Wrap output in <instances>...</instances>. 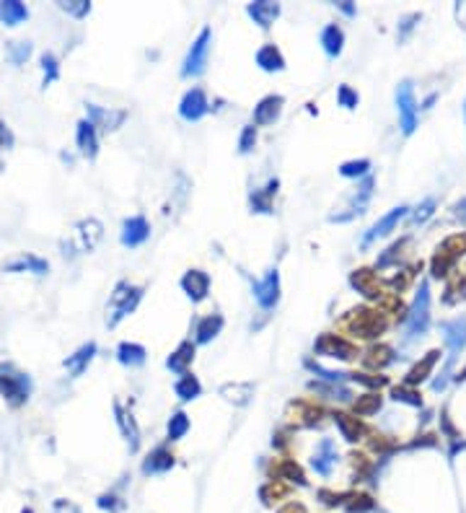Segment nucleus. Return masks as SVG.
Returning <instances> with one entry per match:
<instances>
[{"instance_id": "43", "label": "nucleus", "mask_w": 466, "mask_h": 513, "mask_svg": "<svg viewBox=\"0 0 466 513\" xmlns=\"http://www.w3.org/2000/svg\"><path fill=\"white\" fill-rule=\"evenodd\" d=\"M394 400H397V402H407V405H414V407H420V405H422L420 394L412 392V389H407V386H397V389H394Z\"/></svg>"}, {"instance_id": "35", "label": "nucleus", "mask_w": 466, "mask_h": 513, "mask_svg": "<svg viewBox=\"0 0 466 513\" xmlns=\"http://www.w3.org/2000/svg\"><path fill=\"white\" fill-rule=\"evenodd\" d=\"M200 392H203V386H200V381H197L192 373H184V376L176 381V397L184 402L195 400V397H200Z\"/></svg>"}, {"instance_id": "12", "label": "nucleus", "mask_w": 466, "mask_h": 513, "mask_svg": "<svg viewBox=\"0 0 466 513\" xmlns=\"http://www.w3.org/2000/svg\"><path fill=\"white\" fill-rule=\"evenodd\" d=\"M254 295H256V301H259L262 309H275V306H278V301H280V275H278V270H270L267 272V278L256 283Z\"/></svg>"}, {"instance_id": "41", "label": "nucleus", "mask_w": 466, "mask_h": 513, "mask_svg": "<svg viewBox=\"0 0 466 513\" xmlns=\"http://www.w3.org/2000/svg\"><path fill=\"white\" fill-rule=\"evenodd\" d=\"M370 169V161H347V164H342V169H339V174L342 176H365Z\"/></svg>"}, {"instance_id": "56", "label": "nucleus", "mask_w": 466, "mask_h": 513, "mask_svg": "<svg viewBox=\"0 0 466 513\" xmlns=\"http://www.w3.org/2000/svg\"><path fill=\"white\" fill-rule=\"evenodd\" d=\"M23 513H31V511H23Z\"/></svg>"}, {"instance_id": "53", "label": "nucleus", "mask_w": 466, "mask_h": 513, "mask_svg": "<svg viewBox=\"0 0 466 513\" xmlns=\"http://www.w3.org/2000/svg\"><path fill=\"white\" fill-rule=\"evenodd\" d=\"M280 513H306V511H303V506H298V503H290V506L283 508Z\"/></svg>"}, {"instance_id": "46", "label": "nucleus", "mask_w": 466, "mask_h": 513, "mask_svg": "<svg viewBox=\"0 0 466 513\" xmlns=\"http://www.w3.org/2000/svg\"><path fill=\"white\" fill-rule=\"evenodd\" d=\"M254 143H256V130H254V125H246V128H244V133H241L239 151L241 153H249L251 148H254Z\"/></svg>"}, {"instance_id": "47", "label": "nucleus", "mask_w": 466, "mask_h": 513, "mask_svg": "<svg viewBox=\"0 0 466 513\" xmlns=\"http://www.w3.org/2000/svg\"><path fill=\"white\" fill-rule=\"evenodd\" d=\"M347 508L353 513H358V511H370L373 508V500L368 498V495H347Z\"/></svg>"}, {"instance_id": "8", "label": "nucleus", "mask_w": 466, "mask_h": 513, "mask_svg": "<svg viewBox=\"0 0 466 513\" xmlns=\"http://www.w3.org/2000/svg\"><path fill=\"white\" fill-rule=\"evenodd\" d=\"M347 327L360 337H378L386 329V317L378 311L358 309L353 311V317L347 319Z\"/></svg>"}, {"instance_id": "2", "label": "nucleus", "mask_w": 466, "mask_h": 513, "mask_svg": "<svg viewBox=\"0 0 466 513\" xmlns=\"http://www.w3.org/2000/svg\"><path fill=\"white\" fill-rule=\"evenodd\" d=\"M101 236H104L101 223H98L96 218H86L78 223L68 242H62V249H65V254H68V249H73L70 254H86V252L96 249V244L101 242Z\"/></svg>"}, {"instance_id": "45", "label": "nucleus", "mask_w": 466, "mask_h": 513, "mask_svg": "<svg viewBox=\"0 0 466 513\" xmlns=\"http://www.w3.org/2000/svg\"><path fill=\"white\" fill-rule=\"evenodd\" d=\"M337 101H339V106H345V109H355V106H358V94H355L350 86H339Z\"/></svg>"}, {"instance_id": "27", "label": "nucleus", "mask_w": 466, "mask_h": 513, "mask_svg": "<svg viewBox=\"0 0 466 513\" xmlns=\"http://www.w3.org/2000/svg\"><path fill=\"white\" fill-rule=\"evenodd\" d=\"M93 355H96V342H89V345H83L76 355H70L68 361H65V368L73 373V378L81 376L83 371H86V366L93 361Z\"/></svg>"}, {"instance_id": "36", "label": "nucleus", "mask_w": 466, "mask_h": 513, "mask_svg": "<svg viewBox=\"0 0 466 513\" xmlns=\"http://www.w3.org/2000/svg\"><path fill=\"white\" fill-rule=\"evenodd\" d=\"M334 423L339 425V430H342V436H345L347 441H358V438L363 436V425L358 423V417H350V415H345V412H337V415H334Z\"/></svg>"}, {"instance_id": "10", "label": "nucleus", "mask_w": 466, "mask_h": 513, "mask_svg": "<svg viewBox=\"0 0 466 513\" xmlns=\"http://www.w3.org/2000/svg\"><path fill=\"white\" fill-rule=\"evenodd\" d=\"M86 112H89V122L93 128H101V130H117L125 122L127 112L125 109H104V106H96V104H86Z\"/></svg>"}, {"instance_id": "13", "label": "nucleus", "mask_w": 466, "mask_h": 513, "mask_svg": "<svg viewBox=\"0 0 466 513\" xmlns=\"http://www.w3.org/2000/svg\"><path fill=\"white\" fill-rule=\"evenodd\" d=\"M443 332H445V345L451 350V358H448V368H451L459 353L464 350L466 345V319H453V322H445L443 325Z\"/></svg>"}, {"instance_id": "25", "label": "nucleus", "mask_w": 466, "mask_h": 513, "mask_svg": "<svg viewBox=\"0 0 466 513\" xmlns=\"http://www.w3.org/2000/svg\"><path fill=\"white\" fill-rule=\"evenodd\" d=\"M174 467V453L169 451V449H164V446H158L156 451L145 459L143 464V472L145 475H158V472H166V469Z\"/></svg>"}, {"instance_id": "44", "label": "nucleus", "mask_w": 466, "mask_h": 513, "mask_svg": "<svg viewBox=\"0 0 466 513\" xmlns=\"http://www.w3.org/2000/svg\"><path fill=\"white\" fill-rule=\"evenodd\" d=\"M436 197H428V200H425V203L420 205V208H417V210H414V215H412V220L414 223H425V220L430 218V215H433V213H436Z\"/></svg>"}, {"instance_id": "4", "label": "nucleus", "mask_w": 466, "mask_h": 513, "mask_svg": "<svg viewBox=\"0 0 466 513\" xmlns=\"http://www.w3.org/2000/svg\"><path fill=\"white\" fill-rule=\"evenodd\" d=\"M430 325V288L428 283H422L409 314H407V337H420L428 332Z\"/></svg>"}, {"instance_id": "37", "label": "nucleus", "mask_w": 466, "mask_h": 513, "mask_svg": "<svg viewBox=\"0 0 466 513\" xmlns=\"http://www.w3.org/2000/svg\"><path fill=\"white\" fill-rule=\"evenodd\" d=\"M363 361H365V366H368V368H384V366H389V363H391V350L386 345L370 347Z\"/></svg>"}, {"instance_id": "48", "label": "nucleus", "mask_w": 466, "mask_h": 513, "mask_svg": "<svg viewBox=\"0 0 466 513\" xmlns=\"http://www.w3.org/2000/svg\"><path fill=\"white\" fill-rule=\"evenodd\" d=\"M62 11H68L70 16H76V18H83V16L89 13L91 6L86 3V0H76V3H60Z\"/></svg>"}, {"instance_id": "38", "label": "nucleus", "mask_w": 466, "mask_h": 513, "mask_svg": "<svg viewBox=\"0 0 466 513\" xmlns=\"http://www.w3.org/2000/svg\"><path fill=\"white\" fill-rule=\"evenodd\" d=\"M378 410H381V397H378V394H363V397H358V402H355V412H358V415H373Z\"/></svg>"}, {"instance_id": "32", "label": "nucleus", "mask_w": 466, "mask_h": 513, "mask_svg": "<svg viewBox=\"0 0 466 513\" xmlns=\"http://www.w3.org/2000/svg\"><path fill=\"white\" fill-rule=\"evenodd\" d=\"M322 45H324V50H326V55H329V57H337V55L342 52L345 34H342V29H339L337 23H329V26L322 31Z\"/></svg>"}, {"instance_id": "49", "label": "nucleus", "mask_w": 466, "mask_h": 513, "mask_svg": "<svg viewBox=\"0 0 466 513\" xmlns=\"http://www.w3.org/2000/svg\"><path fill=\"white\" fill-rule=\"evenodd\" d=\"M11 145H13V135H11V130L6 128V122H0V159H3V153H6ZM0 169H3V161H0Z\"/></svg>"}, {"instance_id": "24", "label": "nucleus", "mask_w": 466, "mask_h": 513, "mask_svg": "<svg viewBox=\"0 0 466 513\" xmlns=\"http://www.w3.org/2000/svg\"><path fill=\"white\" fill-rule=\"evenodd\" d=\"M195 358V345L192 342H181L176 350L171 353V358L166 361V368L174 371V373H187V366Z\"/></svg>"}, {"instance_id": "18", "label": "nucleus", "mask_w": 466, "mask_h": 513, "mask_svg": "<svg viewBox=\"0 0 466 513\" xmlns=\"http://www.w3.org/2000/svg\"><path fill=\"white\" fill-rule=\"evenodd\" d=\"M283 112V96H264L259 104L254 106V122L256 125H272Z\"/></svg>"}, {"instance_id": "23", "label": "nucleus", "mask_w": 466, "mask_h": 513, "mask_svg": "<svg viewBox=\"0 0 466 513\" xmlns=\"http://www.w3.org/2000/svg\"><path fill=\"white\" fill-rule=\"evenodd\" d=\"M78 148H81V153L83 156H89V159H93L98 151L96 128H93L89 120L78 122Z\"/></svg>"}, {"instance_id": "54", "label": "nucleus", "mask_w": 466, "mask_h": 513, "mask_svg": "<svg viewBox=\"0 0 466 513\" xmlns=\"http://www.w3.org/2000/svg\"><path fill=\"white\" fill-rule=\"evenodd\" d=\"M339 8H342V11H345L347 16H353V13H355V8L350 6V3H339Z\"/></svg>"}, {"instance_id": "51", "label": "nucleus", "mask_w": 466, "mask_h": 513, "mask_svg": "<svg viewBox=\"0 0 466 513\" xmlns=\"http://www.w3.org/2000/svg\"><path fill=\"white\" fill-rule=\"evenodd\" d=\"M412 21H420V13H412V16H407V18H402V34H399V39H404L407 34L412 31V26H414Z\"/></svg>"}, {"instance_id": "55", "label": "nucleus", "mask_w": 466, "mask_h": 513, "mask_svg": "<svg viewBox=\"0 0 466 513\" xmlns=\"http://www.w3.org/2000/svg\"><path fill=\"white\" fill-rule=\"evenodd\" d=\"M464 117H466V104H464Z\"/></svg>"}, {"instance_id": "31", "label": "nucleus", "mask_w": 466, "mask_h": 513, "mask_svg": "<svg viewBox=\"0 0 466 513\" xmlns=\"http://www.w3.org/2000/svg\"><path fill=\"white\" fill-rule=\"evenodd\" d=\"M117 358H120L122 366H130V368L143 366L145 363V347L135 345V342H122V345L117 347Z\"/></svg>"}, {"instance_id": "14", "label": "nucleus", "mask_w": 466, "mask_h": 513, "mask_svg": "<svg viewBox=\"0 0 466 513\" xmlns=\"http://www.w3.org/2000/svg\"><path fill=\"white\" fill-rule=\"evenodd\" d=\"M3 272H34V275H47L50 262L37 254H18L13 259L3 262Z\"/></svg>"}, {"instance_id": "26", "label": "nucleus", "mask_w": 466, "mask_h": 513, "mask_svg": "<svg viewBox=\"0 0 466 513\" xmlns=\"http://www.w3.org/2000/svg\"><path fill=\"white\" fill-rule=\"evenodd\" d=\"M220 329H223V317L220 314H210V317H205L197 322V342L200 345H205V342L215 340L220 334Z\"/></svg>"}, {"instance_id": "9", "label": "nucleus", "mask_w": 466, "mask_h": 513, "mask_svg": "<svg viewBox=\"0 0 466 513\" xmlns=\"http://www.w3.org/2000/svg\"><path fill=\"white\" fill-rule=\"evenodd\" d=\"M316 353L326 355V358H339V361H350L355 358V345L353 342L342 340L337 334H322L319 340H316Z\"/></svg>"}, {"instance_id": "42", "label": "nucleus", "mask_w": 466, "mask_h": 513, "mask_svg": "<svg viewBox=\"0 0 466 513\" xmlns=\"http://www.w3.org/2000/svg\"><path fill=\"white\" fill-rule=\"evenodd\" d=\"M8 55H11V60H13L16 65H21L31 55V45L29 42H11V45H8Z\"/></svg>"}, {"instance_id": "7", "label": "nucleus", "mask_w": 466, "mask_h": 513, "mask_svg": "<svg viewBox=\"0 0 466 513\" xmlns=\"http://www.w3.org/2000/svg\"><path fill=\"white\" fill-rule=\"evenodd\" d=\"M397 109H399V122L404 135H412L417 128V101H414V89L409 81H402L397 89Z\"/></svg>"}, {"instance_id": "20", "label": "nucleus", "mask_w": 466, "mask_h": 513, "mask_svg": "<svg viewBox=\"0 0 466 513\" xmlns=\"http://www.w3.org/2000/svg\"><path fill=\"white\" fill-rule=\"evenodd\" d=\"M114 412H117V423H120L122 433H125V438H127L130 451H137V446H140V430H137L135 417L130 415V412H125L122 405H114Z\"/></svg>"}, {"instance_id": "19", "label": "nucleus", "mask_w": 466, "mask_h": 513, "mask_svg": "<svg viewBox=\"0 0 466 513\" xmlns=\"http://www.w3.org/2000/svg\"><path fill=\"white\" fill-rule=\"evenodd\" d=\"M249 16L254 18V23H259L262 29H267V26H272V21L280 16V6L278 3H267V0H259V3H251V6L246 8Z\"/></svg>"}, {"instance_id": "16", "label": "nucleus", "mask_w": 466, "mask_h": 513, "mask_svg": "<svg viewBox=\"0 0 466 513\" xmlns=\"http://www.w3.org/2000/svg\"><path fill=\"white\" fill-rule=\"evenodd\" d=\"M148 236H151V226H148V220H145L143 215L127 218L122 223V244H125V247H137V244H143Z\"/></svg>"}, {"instance_id": "28", "label": "nucleus", "mask_w": 466, "mask_h": 513, "mask_svg": "<svg viewBox=\"0 0 466 513\" xmlns=\"http://www.w3.org/2000/svg\"><path fill=\"white\" fill-rule=\"evenodd\" d=\"M280 181L270 179L264 189H254L251 192V210L254 213H272V195L278 192Z\"/></svg>"}, {"instance_id": "1", "label": "nucleus", "mask_w": 466, "mask_h": 513, "mask_svg": "<svg viewBox=\"0 0 466 513\" xmlns=\"http://www.w3.org/2000/svg\"><path fill=\"white\" fill-rule=\"evenodd\" d=\"M140 298H143V288L130 286V283H117L114 293L109 295V303H106V325L109 327L120 325L130 311H135Z\"/></svg>"}, {"instance_id": "40", "label": "nucleus", "mask_w": 466, "mask_h": 513, "mask_svg": "<svg viewBox=\"0 0 466 513\" xmlns=\"http://www.w3.org/2000/svg\"><path fill=\"white\" fill-rule=\"evenodd\" d=\"M42 68H45V86L55 84V81H57V76H60V68H57L55 55H50V52L42 55Z\"/></svg>"}, {"instance_id": "15", "label": "nucleus", "mask_w": 466, "mask_h": 513, "mask_svg": "<svg viewBox=\"0 0 466 513\" xmlns=\"http://www.w3.org/2000/svg\"><path fill=\"white\" fill-rule=\"evenodd\" d=\"M181 288H184V293H187L192 301L200 303L208 298L210 278H208V272H203V270H189L187 275L181 278Z\"/></svg>"}, {"instance_id": "22", "label": "nucleus", "mask_w": 466, "mask_h": 513, "mask_svg": "<svg viewBox=\"0 0 466 513\" xmlns=\"http://www.w3.org/2000/svg\"><path fill=\"white\" fill-rule=\"evenodd\" d=\"M438 358H441V353H438V350H430V353L425 355V358H422V361L417 363V366H414L412 371H409V373H407L404 384H407V386L422 384V381H425V378L430 376V371H433V366L438 363Z\"/></svg>"}, {"instance_id": "3", "label": "nucleus", "mask_w": 466, "mask_h": 513, "mask_svg": "<svg viewBox=\"0 0 466 513\" xmlns=\"http://www.w3.org/2000/svg\"><path fill=\"white\" fill-rule=\"evenodd\" d=\"M29 392H31V381L26 373L21 371H16L13 366H0V394L6 397L13 407L23 405V402L29 400Z\"/></svg>"}, {"instance_id": "21", "label": "nucleus", "mask_w": 466, "mask_h": 513, "mask_svg": "<svg viewBox=\"0 0 466 513\" xmlns=\"http://www.w3.org/2000/svg\"><path fill=\"white\" fill-rule=\"evenodd\" d=\"M334 461H337V451H334V444H331L329 438H324L322 444H319V451L314 456V469L319 475H331V467H334Z\"/></svg>"}, {"instance_id": "5", "label": "nucleus", "mask_w": 466, "mask_h": 513, "mask_svg": "<svg viewBox=\"0 0 466 513\" xmlns=\"http://www.w3.org/2000/svg\"><path fill=\"white\" fill-rule=\"evenodd\" d=\"M461 254H466V234L448 236V239L441 244L438 254L433 256V275H436V278L448 275V270L456 264V259H459Z\"/></svg>"}, {"instance_id": "30", "label": "nucleus", "mask_w": 466, "mask_h": 513, "mask_svg": "<svg viewBox=\"0 0 466 513\" xmlns=\"http://www.w3.org/2000/svg\"><path fill=\"white\" fill-rule=\"evenodd\" d=\"M26 18H29L26 6L16 3V0H6V3H0V23H6V26H16V23L26 21Z\"/></svg>"}, {"instance_id": "29", "label": "nucleus", "mask_w": 466, "mask_h": 513, "mask_svg": "<svg viewBox=\"0 0 466 513\" xmlns=\"http://www.w3.org/2000/svg\"><path fill=\"white\" fill-rule=\"evenodd\" d=\"M256 65L267 73H275V70H283L285 68V60H283V55L275 45H264L259 52H256Z\"/></svg>"}, {"instance_id": "39", "label": "nucleus", "mask_w": 466, "mask_h": 513, "mask_svg": "<svg viewBox=\"0 0 466 513\" xmlns=\"http://www.w3.org/2000/svg\"><path fill=\"white\" fill-rule=\"evenodd\" d=\"M187 430H189V417L184 415V412H176V415L169 420V438H171V441H179Z\"/></svg>"}, {"instance_id": "11", "label": "nucleus", "mask_w": 466, "mask_h": 513, "mask_svg": "<svg viewBox=\"0 0 466 513\" xmlns=\"http://www.w3.org/2000/svg\"><path fill=\"white\" fill-rule=\"evenodd\" d=\"M208 109H210V104H208V96H205L203 89L187 91L184 98H181V104H179V114L187 122H197L200 117L208 114Z\"/></svg>"}, {"instance_id": "34", "label": "nucleus", "mask_w": 466, "mask_h": 513, "mask_svg": "<svg viewBox=\"0 0 466 513\" xmlns=\"http://www.w3.org/2000/svg\"><path fill=\"white\" fill-rule=\"evenodd\" d=\"M220 394H223L226 400L236 402V405H246V402L254 397V386L251 384H226L220 389Z\"/></svg>"}, {"instance_id": "50", "label": "nucleus", "mask_w": 466, "mask_h": 513, "mask_svg": "<svg viewBox=\"0 0 466 513\" xmlns=\"http://www.w3.org/2000/svg\"><path fill=\"white\" fill-rule=\"evenodd\" d=\"M283 475L290 477V480H293V483H298V485H306V480H303V475H301V469L295 467L293 461H285V464H283Z\"/></svg>"}, {"instance_id": "52", "label": "nucleus", "mask_w": 466, "mask_h": 513, "mask_svg": "<svg viewBox=\"0 0 466 513\" xmlns=\"http://www.w3.org/2000/svg\"><path fill=\"white\" fill-rule=\"evenodd\" d=\"M456 218L466 220V197L461 200V203H456Z\"/></svg>"}, {"instance_id": "17", "label": "nucleus", "mask_w": 466, "mask_h": 513, "mask_svg": "<svg viewBox=\"0 0 466 513\" xmlns=\"http://www.w3.org/2000/svg\"><path fill=\"white\" fill-rule=\"evenodd\" d=\"M407 215V208L404 205H399V208H394V210L391 213H386L384 218L378 220L376 226L370 228L368 234L363 236V247H368L370 242H376V239H381V236H386V234H391V231H394V226H397L399 220L404 218Z\"/></svg>"}, {"instance_id": "6", "label": "nucleus", "mask_w": 466, "mask_h": 513, "mask_svg": "<svg viewBox=\"0 0 466 513\" xmlns=\"http://www.w3.org/2000/svg\"><path fill=\"white\" fill-rule=\"evenodd\" d=\"M210 37L212 31L210 29H203L200 31V37L195 39V45L189 47L187 57H184V68H181V76L189 78V76H200L208 65V52H210Z\"/></svg>"}, {"instance_id": "33", "label": "nucleus", "mask_w": 466, "mask_h": 513, "mask_svg": "<svg viewBox=\"0 0 466 513\" xmlns=\"http://www.w3.org/2000/svg\"><path fill=\"white\" fill-rule=\"evenodd\" d=\"M350 283H353L360 293H365L368 298H378V280H376V275L370 270H355L353 272V278H350Z\"/></svg>"}]
</instances>
